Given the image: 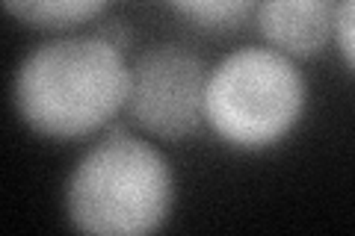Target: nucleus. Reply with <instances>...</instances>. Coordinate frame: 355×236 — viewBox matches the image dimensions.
I'll return each instance as SVG.
<instances>
[{
    "mask_svg": "<svg viewBox=\"0 0 355 236\" xmlns=\"http://www.w3.org/2000/svg\"><path fill=\"white\" fill-rule=\"evenodd\" d=\"M169 160L128 130H113L89 148L65 183V212L77 230L95 236H142L160 230L172 212Z\"/></svg>",
    "mask_w": 355,
    "mask_h": 236,
    "instance_id": "nucleus-2",
    "label": "nucleus"
},
{
    "mask_svg": "<svg viewBox=\"0 0 355 236\" xmlns=\"http://www.w3.org/2000/svg\"><path fill=\"white\" fill-rule=\"evenodd\" d=\"M305 112V80L291 56L243 48L225 56L207 77L205 121L240 151L279 145Z\"/></svg>",
    "mask_w": 355,
    "mask_h": 236,
    "instance_id": "nucleus-3",
    "label": "nucleus"
},
{
    "mask_svg": "<svg viewBox=\"0 0 355 236\" xmlns=\"http://www.w3.org/2000/svg\"><path fill=\"white\" fill-rule=\"evenodd\" d=\"M210 69L178 44L148 48L130 65L128 112L157 139H187L205 121V92Z\"/></svg>",
    "mask_w": 355,
    "mask_h": 236,
    "instance_id": "nucleus-4",
    "label": "nucleus"
},
{
    "mask_svg": "<svg viewBox=\"0 0 355 236\" xmlns=\"http://www.w3.org/2000/svg\"><path fill=\"white\" fill-rule=\"evenodd\" d=\"M130 65L119 44L98 36H65L36 48L15 71L12 104L44 139H83L128 104Z\"/></svg>",
    "mask_w": 355,
    "mask_h": 236,
    "instance_id": "nucleus-1",
    "label": "nucleus"
},
{
    "mask_svg": "<svg viewBox=\"0 0 355 236\" xmlns=\"http://www.w3.org/2000/svg\"><path fill=\"white\" fill-rule=\"evenodd\" d=\"M261 36L287 56H317L335 36L331 0H258Z\"/></svg>",
    "mask_w": 355,
    "mask_h": 236,
    "instance_id": "nucleus-5",
    "label": "nucleus"
},
{
    "mask_svg": "<svg viewBox=\"0 0 355 236\" xmlns=\"http://www.w3.org/2000/svg\"><path fill=\"white\" fill-rule=\"evenodd\" d=\"M190 24L222 33L234 30L249 18V12L258 6V0H169Z\"/></svg>",
    "mask_w": 355,
    "mask_h": 236,
    "instance_id": "nucleus-7",
    "label": "nucleus"
},
{
    "mask_svg": "<svg viewBox=\"0 0 355 236\" xmlns=\"http://www.w3.org/2000/svg\"><path fill=\"white\" fill-rule=\"evenodd\" d=\"M335 39L340 56L355 71V0H338L335 6Z\"/></svg>",
    "mask_w": 355,
    "mask_h": 236,
    "instance_id": "nucleus-8",
    "label": "nucleus"
},
{
    "mask_svg": "<svg viewBox=\"0 0 355 236\" xmlns=\"http://www.w3.org/2000/svg\"><path fill=\"white\" fill-rule=\"evenodd\" d=\"M15 21L36 30H71L92 21L107 0H3Z\"/></svg>",
    "mask_w": 355,
    "mask_h": 236,
    "instance_id": "nucleus-6",
    "label": "nucleus"
}]
</instances>
